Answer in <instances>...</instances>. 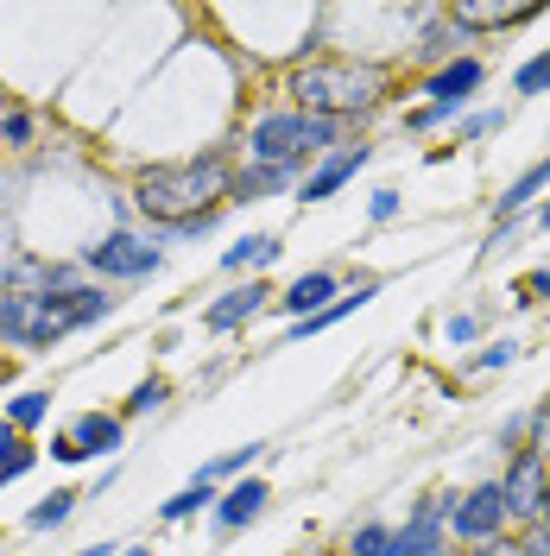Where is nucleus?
I'll list each match as a JSON object with an SVG mask.
<instances>
[{
    "mask_svg": "<svg viewBox=\"0 0 550 556\" xmlns=\"http://www.w3.org/2000/svg\"><path fill=\"white\" fill-rule=\"evenodd\" d=\"M51 455H58V462H64V468H76V462H83V450H76V443H70V430H58V437H51Z\"/></svg>",
    "mask_w": 550,
    "mask_h": 556,
    "instance_id": "nucleus-37",
    "label": "nucleus"
},
{
    "mask_svg": "<svg viewBox=\"0 0 550 556\" xmlns=\"http://www.w3.org/2000/svg\"><path fill=\"white\" fill-rule=\"evenodd\" d=\"M513 89H518V96H545V89H550V45L538 51V58H525V64L513 70Z\"/></svg>",
    "mask_w": 550,
    "mask_h": 556,
    "instance_id": "nucleus-27",
    "label": "nucleus"
},
{
    "mask_svg": "<svg viewBox=\"0 0 550 556\" xmlns=\"http://www.w3.org/2000/svg\"><path fill=\"white\" fill-rule=\"evenodd\" d=\"M348 146V127L342 121H323V114H304V108H260V114H247L241 127V146H235V159L241 165H278V172H298L304 177L323 152H336Z\"/></svg>",
    "mask_w": 550,
    "mask_h": 556,
    "instance_id": "nucleus-4",
    "label": "nucleus"
},
{
    "mask_svg": "<svg viewBox=\"0 0 550 556\" xmlns=\"http://www.w3.org/2000/svg\"><path fill=\"white\" fill-rule=\"evenodd\" d=\"M278 260H285V241H278V235H241V241L235 247H222V273H266V266H278Z\"/></svg>",
    "mask_w": 550,
    "mask_h": 556,
    "instance_id": "nucleus-17",
    "label": "nucleus"
},
{
    "mask_svg": "<svg viewBox=\"0 0 550 556\" xmlns=\"http://www.w3.org/2000/svg\"><path fill=\"white\" fill-rule=\"evenodd\" d=\"M0 417H7V424H13L20 437H33L38 424L51 417V386H26V392H13V399L0 405Z\"/></svg>",
    "mask_w": 550,
    "mask_h": 556,
    "instance_id": "nucleus-19",
    "label": "nucleus"
},
{
    "mask_svg": "<svg viewBox=\"0 0 550 556\" xmlns=\"http://www.w3.org/2000/svg\"><path fill=\"white\" fill-rule=\"evenodd\" d=\"M367 165H374V146H361V139L323 152V159L298 177V203H329V197H342L348 184H354V172H367Z\"/></svg>",
    "mask_w": 550,
    "mask_h": 556,
    "instance_id": "nucleus-8",
    "label": "nucleus"
},
{
    "mask_svg": "<svg viewBox=\"0 0 550 556\" xmlns=\"http://www.w3.org/2000/svg\"><path fill=\"white\" fill-rule=\"evenodd\" d=\"M538 7H482V0H455L443 20L455 26V33H513V26H525Z\"/></svg>",
    "mask_w": 550,
    "mask_h": 556,
    "instance_id": "nucleus-16",
    "label": "nucleus"
},
{
    "mask_svg": "<svg viewBox=\"0 0 550 556\" xmlns=\"http://www.w3.org/2000/svg\"><path fill=\"white\" fill-rule=\"evenodd\" d=\"M507 114H513V108H475V114H462V121H455V146L500 134V127H507Z\"/></svg>",
    "mask_w": 550,
    "mask_h": 556,
    "instance_id": "nucleus-25",
    "label": "nucleus"
},
{
    "mask_svg": "<svg viewBox=\"0 0 550 556\" xmlns=\"http://www.w3.org/2000/svg\"><path fill=\"white\" fill-rule=\"evenodd\" d=\"M64 430H70V443L83 450V462H89V455H121L127 450V424H121V412H76Z\"/></svg>",
    "mask_w": 550,
    "mask_h": 556,
    "instance_id": "nucleus-14",
    "label": "nucleus"
},
{
    "mask_svg": "<svg viewBox=\"0 0 550 556\" xmlns=\"http://www.w3.org/2000/svg\"><path fill=\"white\" fill-rule=\"evenodd\" d=\"M487 83V64L475 58V51H462V58H449V64H437L430 76H424V96H430V108H449V114H462L468 108V96Z\"/></svg>",
    "mask_w": 550,
    "mask_h": 556,
    "instance_id": "nucleus-12",
    "label": "nucleus"
},
{
    "mask_svg": "<svg viewBox=\"0 0 550 556\" xmlns=\"http://www.w3.org/2000/svg\"><path fill=\"white\" fill-rule=\"evenodd\" d=\"M513 544H518V556H550V525H545V519L518 525V531H513Z\"/></svg>",
    "mask_w": 550,
    "mask_h": 556,
    "instance_id": "nucleus-30",
    "label": "nucleus"
},
{
    "mask_svg": "<svg viewBox=\"0 0 550 556\" xmlns=\"http://www.w3.org/2000/svg\"><path fill=\"white\" fill-rule=\"evenodd\" d=\"M342 291H348V285H342V273H336V266H310V273H298L285 291H273V304L291 316V323H304V316L329 311Z\"/></svg>",
    "mask_w": 550,
    "mask_h": 556,
    "instance_id": "nucleus-11",
    "label": "nucleus"
},
{
    "mask_svg": "<svg viewBox=\"0 0 550 556\" xmlns=\"http://www.w3.org/2000/svg\"><path fill=\"white\" fill-rule=\"evenodd\" d=\"M525 450L550 462V392L538 399V405H532V412H525Z\"/></svg>",
    "mask_w": 550,
    "mask_h": 556,
    "instance_id": "nucleus-28",
    "label": "nucleus"
},
{
    "mask_svg": "<svg viewBox=\"0 0 550 556\" xmlns=\"http://www.w3.org/2000/svg\"><path fill=\"white\" fill-rule=\"evenodd\" d=\"M33 134H38V114H33V108H7V114H0V146H7V152H26V146H33Z\"/></svg>",
    "mask_w": 550,
    "mask_h": 556,
    "instance_id": "nucleus-24",
    "label": "nucleus"
},
{
    "mask_svg": "<svg viewBox=\"0 0 550 556\" xmlns=\"http://www.w3.org/2000/svg\"><path fill=\"white\" fill-rule=\"evenodd\" d=\"M266 197H298V172H278V165H241V159H235L228 208L235 203H266Z\"/></svg>",
    "mask_w": 550,
    "mask_h": 556,
    "instance_id": "nucleus-15",
    "label": "nucleus"
},
{
    "mask_svg": "<svg viewBox=\"0 0 550 556\" xmlns=\"http://www.w3.org/2000/svg\"><path fill=\"white\" fill-rule=\"evenodd\" d=\"M374 298H379V278H354V285H348V291L336 298V304H329V311H316V316H304V323H291V336H285V342H310V336H329L336 323L361 316L367 304H374Z\"/></svg>",
    "mask_w": 550,
    "mask_h": 556,
    "instance_id": "nucleus-13",
    "label": "nucleus"
},
{
    "mask_svg": "<svg viewBox=\"0 0 550 556\" xmlns=\"http://www.w3.org/2000/svg\"><path fill=\"white\" fill-rule=\"evenodd\" d=\"M430 500H437V513L449 525V544H487V538H500L513 525L500 481H475L468 493H430Z\"/></svg>",
    "mask_w": 550,
    "mask_h": 556,
    "instance_id": "nucleus-6",
    "label": "nucleus"
},
{
    "mask_svg": "<svg viewBox=\"0 0 550 556\" xmlns=\"http://www.w3.org/2000/svg\"><path fill=\"white\" fill-rule=\"evenodd\" d=\"M266 506H273V486L260 481V475H241V481L222 486V500L209 506V519H215V538H235L247 531L253 519H266Z\"/></svg>",
    "mask_w": 550,
    "mask_h": 556,
    "instance_id": "nucleus-10",
    "label": "nucleus"
},
{
    "mask_svg": "<svg viewBox=\"0 0 550 556\" xmlns=\"http://www.w3.org/2000/svg\"><path fill=\"white\" fill-rule=\"evenodd\" d=\"M475 336H482V316H475V311H455V316L443 323V342H449V348H468Z\"/></svg>",
    "mask_w": 550,
    "mask_h": 556,
    "instance_id": "nucleus-32",
    "label": "nucleus"
},
{
    "mask_svg": "<svg viewBox=\"0 0 550 556\" xmlns=\"http://www.w3.org/2000/svg\"><path fill=\"white\" fill-rule=\"evenodd\" d=\"M0 102H7V83H0Z\"/></svg>",
    "mask_w": 550,
    "mask_h": 556,
    "instance_id": "nucleus-44",
    "label": "nucleus"
},
{
    "mask_svg": "<svg viewBox=\"0 0 550 556\" xmlns=\"http://www.w3.org/2000/svg\"><path fill=\"white\" fill-rule=\"evenodd\" d=\"M114 551H121L114 538H96V544H83V551H70V556H114Z\"/></svg>",
    "mask_w": 550,
    "mask_h": 556,
    "instance_id": "nucleus-39",
    "label": "nucleus"
},
{
    "mask_svg": "<svg viewBox=\"0 0 550 556\" xmlns=\"http://www.w3.org/2000/svg\"><path fill=\"white\" fill-rule=\"evenodd\" d=\"M228 190H235V152L203 146V152H184V159H165V165H146L127 190V203H134V222L165 235L190 215L228 208Z\"/></svg>",
    "mask_w": 550,
    "mask_h": 556,
    "instance_id": "nucleus-1",
    "label": "nucleus"
},
{
    "mask_svg": "<svg viewBox=\"0 0 550 556\" xmlns=\"http://www.w3.org/2000/svg\"><path fill=\"white\" fill-rule=\"evenodd\" d=\"M260 450H266V443H241V450H222L215 462H203V468H197V481H209V486H228V481H241L247 468L260 462Z\"/></svg>",
    "mask_w": 550,
    "mask_h": 556,
    "instance_id": "nucleus-21",
    "label": "nucleus"
},
{
    "mask_svg": "<svg viewBox=\"0 0 550 556\" xmlns=\"http://www.w3.org/2000/svg\"><path fill=\"white\" fill-rule=\"evenodd\" d=\"M20 443H26V437H20V430H13V424H7V417H0V462H7V455L20 450Z\"/></svg>",
    "mask_w": 550,
    "mask_h": 556,
    "instance_id": "nucleus-38",
    "label": "nucleus"
},
{
    "mask_svg": "<svg viewBox=\"0 0 550 556\" xmlns=\"http://www.w3.org/2000/svg\"><path fill=\"white\" fill-rule=\"evenodd\" d=\"M518 354H525V348H518L513 336H500V342H487L482 354H468V374H500V367H518Z\"/></svg>",
    "mask_w": 550,
    "mask_h": 556,
    "instance_id": "nucleus-26",
    "label": "nucleus"
},
{
    "mask_svg": "<svg viewBox=\"0 0 550 556\" xmlns=\"http://www.w3.org/2000/svg\"><path fill=\"white\" fill-rule=\"evenodd\" d=\"M443 556H462V551H455V544H449V551H443Z\"/></svg>",
    "mask_w": 550,
    "mask_h": 556,
    "instance_id": "nucleus-43",
    "label": "nucleus"
},
{
    "mask_svg": "<svg viewBox=\"0 0 550 556\" xmlns=\"http://www.w3.org/2000/svg\"><path fill=\"white\" fill-rule=\"evenodd\" d=\"M215 500H222V486H209V481H197V475H190V481L177 486L172 500H159V519H165V525H184V519H197V513H209Z\"/></svg>",
    "mask_w": 550,
    "mask_h": 556,
    "instance_id": "nucleus-18",
    "label": "nucleus"
},
{
    "mask_svg": "<svg viewBox=\"0 0 550 556\" xmlns=\"http://www.w3.org/2000/svg\"><path fill=\"white\" fill-rule=\"evenodd\" d=\"M121 311V298L108 285H58L38 298H7L0 291V348H26V354H51L58 342L96 329Z\"/></svg>",
    "mask_w": 550,
    "mask_h": 556,
    "instance_id": "nucleus-2",
    "label": "nucleus"
},
{
    "mask_svg": "<svg viewBox=\"0 0 550 556\" xmlns=\"http://www.w3.org/2000/svg\"><path fill=\"white\" fill-rule=\"evenodd\" d=\"M285 96H291V108H304V114H323V121L354 127V121H367L392 96V70L374 64V58H354V51H342V58H310V64H291Z\"/></svg>",
    "mask_w": 550,
    "mask_h": 556,
    "instance_id": "nucleus-3",
    "label": "nucleus"
},
{
    "mask_svg": "<svg viewBox=\"0 0 550 556\" xmlns=\"http://www.w3.org/2000/svg\"><path fill=\"white\" fill-rule=\"evenodd\" d=\"M399 208H405V197H399V190H392V184H379L374 197H367V222H374V228H386V222H392V215H399Z\"/></svg>",
    "mask_w": 550,
    "mask_h": 556,
    "instance_id": "nucleus-29",
    "label": "nucleus"
},
{
    "mask_svg": "<svg viewBox=\"0 0 550 556\" xmlns=\"http://www.w3.org/2000/svg\"><path fill=\"white\" fill-rule=\"evenodd\" d=\"M500 493H507V519L513 525H532L545 519V493H550V462L532 450H513L507 475H500Z\"/></svg>",
    "mask_w": 550,
    "mask_h": 556,
    "instance_id": "nucleus-7",
    "label": "nucleus"
},
{
    "mask_svg": "<svg viewBox=\"0 0 550 556\" xmlns=\"http://www.w3.org/2000/svg\"><path fill=\"white\" fill-rule=\"evenodd\" d=\"M33 468H38V450H33V443H20V450H13V455H7V462H0V486L26 481Z\"/></svg>",
    "mask_w": 550,
    "mask_h": 556,
    "instance_id": "nucleus-31",
    "label": "nucleus"
},
{
    "mask_svg": "<svg viewBox=\"0 0 550 556\" xmlns=\"http://www.w3.org/2000/svg\"><path fill=\"white\" fill-rule=\"evenodd\" d=\"M228 208H215V215H190V222H177V228H165V241H203V235H215V222H222Z\"/></svg>",
    "mask_w": 550,
    "mask_h": 556,
    "instance_id": "nucleus-33",
    "label": "nucleus"
},
{
    "mask_svg": "<svg viewBox=\"0 0 550 556\" xmlns=\"http://www.w3.org/2000/svg\"><path fill=\"white\" fill-rule=\"evenodd\" d=\"M513 291H518V304H545V298H550V260L538 266V273H525V278H518Z\"/></svg>",
    "mask_w": 550,
    "mask_h": 556,
    "instance_id": "nucleus-34",
    "label": "nucleus"
},
{
    "mask_svg": "<svg viewBox=\"0 0 550 556\" xmlns=\"http://www.w3.org/2000/svg\"><path fill=\"white\" fill-rule=\"evenodd\" d=\"M76 506H83V493H76V486H51L33 513H26V531H58V525L76 519Z\"/></svg>",
    "mask_w": 550,
    "mask_h": 556,
    "instance_id": "nucleus-20",
    "label": "nucleus"
},
{
    "mask_svg": "<svg viewBox=\"0 0 550 556\" xmlns=\"http://www.w3.org/2000/svg\"><path fill=\"white\" fill-rule=\"evenodd\" d=\"M266 304H273V285H266V278H235L228 291H215L203 304V329L209 336H235V329H247Z\"/></svg>",
    "mask_w": 550,
    "mask_h": 556,
    "instance_id": "nucleus-9",
    "label": "nucleus"
},
{
    "mask_svg": "<svg viewBox=\"0 0 550 556\" xmlns=\"http://www.w3.org/2000/svg\"><path fill=\"white\" fill-rule=\"evenodd\" d=\"M342 556H392V525H386V519L348 525V538H342Z\"/></svg>",
    "mask_w": 550,
    "mask_h": 556,
    "instance_id": "nucleus-23",
    "label": "nucleus"
},
{
    "mask_svg": "<svg viewBox=\"0 0 550 556\" xmlns=\"http://www.w3.org/2000/svg\"><path fill=\"white\" fill-rule=\"evenodd\" d=\"M76 266L96 278V285H146V278L165 273V235L159 228H108L96 241L76 247Z\"/></svg>",
    "mask_w": 550,
    "mask_h": 556,
    "instance_id": "nucleus-5",
    "label": "nucleus"
},
{
    "mask_svg": "<svg viewBox=\"0 0 550 556\" xmlns=\"http://www.w3.org/2000/svg\"><path fill=\"white\" fill-rule=\"evenodd\" d=\"M462 556H518V544H513V531H500V538H487V544H468Z\"/></svg>",
    "mask_w": 550,
    "mask_h": 556,
    "instance_id": "nucleus-36",
    "label": "nucleus"
},
{
    "mask_svg": "<svg viewBox=\"0 0 550 556\" xmlns=\"http://www.w3.org/2000/svg\"><path fill=\"white\" fill-rule=\"evenodd\" d=\"M532 222H538V228H550V197H545L538 208H532Z\"/></svg>",
    "mask_w": 550,
    "mask_h": 556,
    "instance_id": "nucleus-41",
    "label": "nucleus"
},
{
    "mask_svg": "<svg viewBox=\"0 0 550 556\" xmlns=\"http://www.w3.org/2000/svg\"><path fill=\"white\" fill-rule=\"evenodd\" d=\"M0 556H7V551H0Z\"/></svg>",
    "mask_w": 550,
    "mask_h": 556,
    "instance_id": "nucleus-45",
    "label": "nucleus"
},
{
    "mask_svg": "<svg viewBox=\"0 0 550 556\" xmlns=\"http://www.w3.org/2000/svg\"><path fill=\"white\" fill-rule=\"evenodd\" d=\"M114 556H159V551H152V544H121Z\"/></svg>",
    "mask_w": 550,
    "mask_h": 556,
    "instance_id": "nucleus-40",
    "label": "nucleus"
},
{
    "mask_svg": "<svg viewBox=\"0 0 550 556\" xmlns=\"http://www.w3.org/2000/svg\"><path fill=\"white\" fill-rule=\"evenodd\" d=\"M449 121H462V114H449V108H412V114H405V127H412V134H430V127H449Z\"/></svg>",
    "mask_w": 550,
    "mask_h": 556,
    "instance_id": "nucleus-35",
    "label": "nucleus"
},
{
    "mask_svg": "<svg viewBox=\"0 0 550 556\" xmlns=\"http://www.w3.org/2000/svg\"><path fill=\"white\" fill-rule=\"evenodd\" d=\"M165 399H172V380L165 374H146V380L127 392V405H121V424H134V417H152V412H165Z\"/></svg>",
    "mask_w": 550,
    "mask_h": 556,
    "instance_id": "nucleus-22",
    "label": "nucleus"
},
{
    "mask_svg": "<svg viewBox=\"0 0 550 556\" xmlns=\"http://www.w3.org/2000/svg\"><path fill=\"white\" fill-rule=\"evenodd\" d=\"M545 525H550V493H545Z\"/></svg>",
    "mask_w": 550,
    "mask_h": 556,
    "instance_id": "nucleus-42",
    "label": "nucleus"
}]
</instances>
